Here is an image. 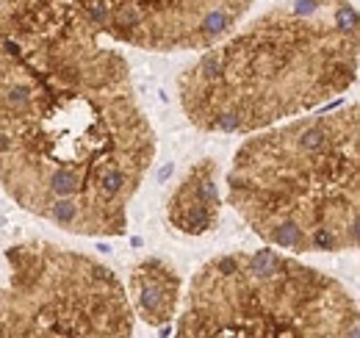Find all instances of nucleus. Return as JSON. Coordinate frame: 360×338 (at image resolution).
<instances>
[{
  "mask_svg": "<svg viewBox=\"0 0 360 338\" xmlns=\"http://www.w3.org/2000/svg\"><path fill=\"white\" fill-rule=\"evenodd\" d=\"M175 338H360V313L341 280L261 247L197 269Z\"/></svg>",
  "mask_w": 360,
  "mask_h": 338,
  "instance_id": "obj_4",
  "label": "nucleus"
},
{
  "mask_svg": "<svg viewBox=\"0 0 360 338\" xmlns=\"http://www.w3.org/2000/svg\"><path fill=\"white\" fill-rule=\"evenodd\" d=\"M217 161L202 158L183 175L178 189L167 200V219L183 236H205L217 227L222 200L217 183Z\"/></svg>",
  "mask_w": 360,
  "mask_h": 338,
  "instance_id": "obj_7",
  "label": "nucleus"
},
{
  "mask_svg": "<svg viewBox=\"0 0 360 338\" xmlns=\"http://www.w3.org/2000/svg\"><path fill=\"white\" fill-rule=\"evenodd\" d=\"M128 302L150 327H164L175 319L180 305V275L164 258L139 261L128 277Z\"/></svg>",
  "mask_w": 360,
  "mask_h": 338,
  "instance_id": "obj_8",
  "label": "nucleus"
},
{
  "mask_svg": "<svg viewBox=\"0 0 360 338\" xmlns=\"http://www.w3.org/2000/svg\"><path fill=\"white\" fill-rule=\"evenodd\" d=\"M255 0H0V31L64 28L153 53L211 50Z\"/></svg>",
  "mask_w": 360,
  "mask_h": 338,
  "instance_id": "obj_6",
  "label": "nucleus"
},
{
  "mask_svg": "<svg viewBox=\"0 0 360 338\" xmlns=\"http://www.w3.org/2000/svg\"><path fill=\"white\" fill-rule=\"evenodd\" d=\"M358 61L352 0H288L188 64L180 106L205 133L250 136L344 94L358 81Z\"/></svg>",
  "mask_w": 360,
  "mask_h": 338,
  "instance_id": "obj_2",
  "label": "nucleus"
},
{
  "mask_svg": "<svg viewBox=\"0 0 360 338\" xmlns=\"http://www.w3.org/2000/svg\"><path fill=\"white\" fill-rule=\"evenodd\" d=\"M0 338H134L125 283L97 258L31 239L6 250Z\"/></svg>",
  "mask_w": 360,
  "mask_h": 338,
  "instance_id": "obj_5",
  "label": "nucleus"
},
{
  "mask_svg": "<svg viewBox=\"0 0 360 338\" xmlns=\"http://www.w3.org/2000/svg\"><path fill=\"white\" fill-rule=\"evenodd\" d=\"M153 158L120 50L64 28L0 31V186L22 211L72 236H125Z\"/></svg>",
  "mask_w": 360,
  "mask_h": 338,
  "instance_id": "obj_1",
  "label": "nucleus"
},
{
  "mask_svg": "<svg viewBox=\"0 0 360 338\" xmlns=\"http://www.w3.org/2000/svg\"><path fill=\"white\" fill-rule=\"evenodd\" d=\"M227 200L271 250H358V103L250 133L227 172Z\"/></svg>",
  "mask_w": 360,
  "mask_h": 338,
  "instance_id": "obj_3",
  "label": "nucleus"
}]
</instances>
